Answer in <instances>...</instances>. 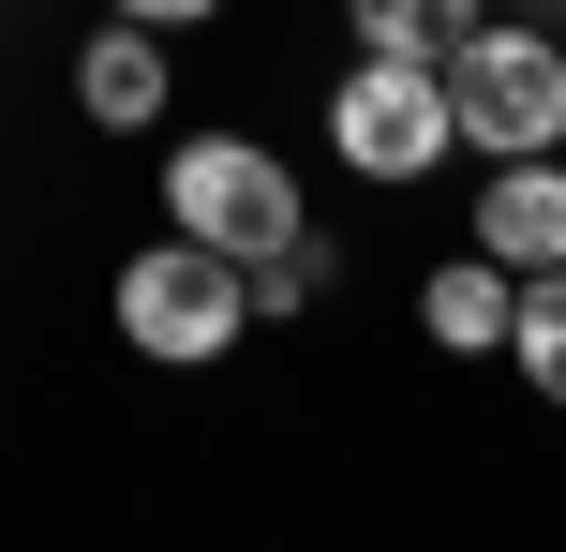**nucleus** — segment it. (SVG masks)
I'll use <instances>...</instances> for the list:
<instances>
[{
  "mask_svg": "<svg viewBox=\"0 0 566 552\" xmlns=\"http://www.w3.org/2000/svg\"><path fill=\"white\" fill-rule=\"evenodd\" d=\"M507 299H522L507 254H448V269L418 284V329H432L448 358H492V344H507Z\"/></svg>",
  "mask_w": 566,
  "mask_h": 552,
  "instance_id": "obj_7",
  "label": "nucleus"
},
{
  "mask_svg": "<svg viewBox=\"0 0 566 552\" xmlns=\"http://www.w3.org/2000/svg\"><path fill=\"white\" fill-rule=\"evenodd\" d=\"M478 15L492 0H343V30H358V45H402V60H448Z\"/></svg>",
  "mask_w": 566,
  "mask_h": 552,
  "instance_id": "obj_9",
  "label": "nucleus"
},
{
  "mask_svg": "<svg viewBox=\"0 0 566 552\" xmlns=\"http://www.w3.org/2000/svg\"><path fill=\"white\" fill-rule=\"evenodd\" d=\"M448 119L478 165H522V149H566V30L552 15H478L448 60Z\"/></svg>",
  "mask_w": 566,
  "mask_h": 552,
  "instance_id": "obj_1",
  "label": "nucleus"
},
{
  "mask_svg": "<svg viewBox=\"0 0 566 552\" xmlns=\"http://www.w3.org/2000/svg\"><path fill=\"white\" fill-rule=\"evenodd\" d=\"M522 15H552V30H566V0H522Z\"/></svg>",
  "mask_w": 566,
  "mask_h": 552,
  "instance_id": "obj_12",
  "label": "nucleus"
},
{
  "mask_svg": "<svg viewBox=\"0 0 566 552\" xmlns=\"http://www.w3.org/2000/svg\"><path fill=\"white\" fill-rule=\"evenodd\" d=\"M507 358H522V388H537V404H566V254L522 269V299H507Z\"/></svg>",
  "mask_w": 566,
  "mask_h": 552,
  "instance_id": "obj_8",
  "label": "nucleus"
},
{
  "mask_svg": "<svg viewBox=\"0 0 566 552\" xmlns=\"http://www.w3.org/2000/svg\"><path fill=\"white\" fill-rule=\"evenodd\" d=\"M165 225L254 269V254H283V239L313 225V209H298V165H283V149H254V135H179L165 149Z\"/></svg>",
  "mask_w": 566,
  "mask_h": 552,
  "instance_id": "obj_4",
  "label": "nucleus"
},
{
  "mask_svg": "<svg viewBox=\"0 0 566 552\" xmlns=\"http://www.w3.org/2000/svg\"><path fill=\"white\" fill-rule=\"evenodd\" d=\"M105 15H135V30H195V15H224V0H105Z\"/></svg>",
  "mask_w": 566,
  "mask_h": 552,
  "instance_id": "obj_11",
  "label": "nucleus"
},
{
  "mask_svg": "<svg viewBox=\"0 0 566 552\" xmlns=\"http://www.w3.org/2000/svg\"><path fill=\"white\" fill-rule=\"evenodd\" d=\"M328 149H343L358 179H388V195H418L432 165H462L448 75H432V60H402V45H358V60H343V90H328Z\"/></svg>",
  "mask_w": 566,
  "mask_h": 552,
  "instance_id": "obj_3",
  "label": "nucleus"
},
{
  "mask_svg": "<svg viewBox=\"0 0 566 552\" xmlns=\"http://www.w3.org/2000/svg\"><path fill=\"white\" fill-rule=\"evenodd\" d=\"M478 254H507V269L566 254V149H522V165L478 179Z\"/></svg>",
  "mask_w": 566,
  "mask_h": 552,
  "instance_id": "obj_6",
  "label": "nucleus"
},
{
  "mask_svg": "<svg viewBox=\"0 0 566 552\" xmlns=\"http://www.w3.org/2000/svg\"><path fill=\"white\" fill-rule=\"evenodd\" d=\"M165 105H179V75H165V30L105 15V30L75 45V119H90V135H165Z\"/></svg>",
  "mask_w": 566,
  "mask_h": 552,
  "instance_id": "obj_5",
  "label": "nucleus"
},
{
  "mask_svg": "<svg viewBox=\"0 0 566 552\" xmlns=\"http://www.w3.org/2000/svg\"><path fill=\"white\" fill-rule=\"evenodd\" d=\"M119 344L165 358V374H195V358H239L254 344V284H239V254H209V239H135L119 254Z\"/></svg>",
  "mask_w": 566,
  "mask_h": 552,
  "instance_id": "obj_2",
  "label": "nucleus"
},
{
  "mask_svg": "<svg viewBox=\"0 0 566 552\" xmlns=\"http://www.w3.org/2000/svg\"><path fill=\"white\" fill-rule=\"evenodd\" d=\"M239 284H254V329H283V314H313V299H328L343 284V269H328V239H283V254H254V269H239Z\"/></svg>",
  "mask_w": 566,
  "mask_h": 552,
  "instance_id": "obj_10",
  "label": "nucleus"
}]
</instances>
